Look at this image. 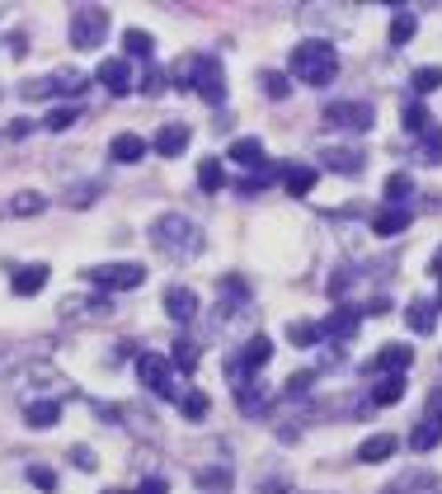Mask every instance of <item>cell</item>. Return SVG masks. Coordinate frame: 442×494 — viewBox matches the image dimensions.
Returning <instances> with one entry per match:
<instances>
[{
  "label": "cell",
  "instance_id": "obj_25",
  "mask_svg": "<svg viewBox=\"0 0 442 494\" xmlns=\"http://www.w3.org/2000/svg\"><path fill=\"white\" fill-rule=\"evenodd\" d=\"M396 448H400L396 433H376V438H367L363 448H358V461H367V466H372V461H390Z\"/></svg>",
  "mask_w": 442,
  "mask_h": 494
},
{
  "label": "cell",
  "instance_id": "obj_3",
  "mask_svg": "<svg viewBox=\"0 0 442 494\" xmlns=\"http://www.w3.org/2000/svg\"><path fill=\"white\" fill-rule=\"evenodd\" d=\"M292 76L301 80V85H330L339 76V53L325 38H306L292 47Z\"/></svg>",
  "mask_w": 442,
  "mask_h": 494
},
{
  "label": "cell",
  "instance_id": "obj_15",
  "mask_svg": "<svg viewBox=\"0 0 442 494\" xmlns=\"http://www.w3.org/2000/svg\"><path fill=\"white\" fill-rule=\"evenodd\" d=\"M409 362H414V349H405V344H382V353L367 362V372H390V377H400Z\"/></svg>",
  "mask_w": 442,
  "mask_h": 494
},
{
  "label": "cell",
  "instance_id": "obj_2",
  "mask_svg": "<svg viewBox=\"0 0 442 494\" xmlns=\"http://www.w3.org/2000/svg\"><path fill=\"white\" fill-rule=\"evenodd\" d=\"M174 80L184 90H198L207 104H226V76H221V61L212 53H193L174 66Z\"/></svg>",
  "mask_w": 442,
  "mask_h": 494
},
{
  "label": "cell",
  "instance_id": "obj_7",
  "mask_svg": "<svg viewBox=\"0 0 442 494\" xmlns=\"http://www.w3.org/2000/svg\"><path fill=\"white\" fill-rule=\"evenodd\" d=\"M269 358H273V339L269 335H250V339H245V349L226 362V372H231V382L240 386V382H250V377L264 368Z\"/></svg>",
  "mask_w": 442,
  "mask_h": 494
},
{
  "label": "cell",
  "instance_id": "obj_13",
  "mask_svg": "<svg viewBox=\"0 0 442 494\" xmlns=\"http://www.w3.org/2000/svg\"><path fill=\"white\" fill-rule=\"evenodd\" d=\"M160 306H165V316H170L174 325H189L193 316H198V296H193L189 287H165Z\"/></svg>",
  "mask_w": 442,
  "mask_h": 494
},
{
  "label": "cell",
  "instance_id": "obj_33",
  "mask_svg": "<svg viewBox=\"0 0 442 494\" xmlns=\"http://www.w3.org/2000/svg\"><path fill=\"white\" fill-rule=\"evenodd\" d=\"M414 28H419L414 10H396V20H390V47H405L409 38H414Z\"/></svg>",
  "mask_w": 442,
  "mask_h": 494
},
{
  "label": "cell",
  "instance_id": "obj_45",
  "mask_svg": "<svg viewBox=\"0 0 442 494\" xmlns=\"http://www.w3.org/2000/svg\"><path fill=\"white\" fill-rule=\"evenodd\" d=\"M259 490H264V494H287V490H292V475H287V471L264 475V481H259Z\"/></svg>",
  "mask_w": 442,
  "mask_h": 494
},
{
  "label": "cell",
  "instance_id": "obj_24",
  "mask_svg": "<svg viewBox=\"0 0 442 494\" xmlns=\"http://www.w3.org/2000/svg\"><path fill=\"white\" fill-rule=\"evenodd\" d=\"M231 160L240 165V170H259V165H264V142L259 137H236L231 142Z\"/></svg>",
  "mask_w": 442,
  "mask_h": 494
},
{
  "label": "cell",
  "instance_id": "obj_34",
  "mask_svg": "<svg viewBox=\"0 0 442 494\" xmlns=\"http://www.w3.org/2000/svg\"><path fill=\"white\" fill-rule=\"evenodd\" d=\"M414 193V179H409L405 170H396V174H386V203L390 207H405V198Z\"/></svg>",
  "mask_w": 442,
  "mask_h": 494
},
{
  "label": "cell",
  "instance_id": "obj_47",
  "mask_svg": "<svg viewBox=\"0 0 442 494\" xmlns=\"http://www.w3.org/2000/svg\"><path fill=\"white\" fill-rule=\"evenodd\" d=\"M104 184H80V189H71V198H67V203L71 207H85V203H94V193H100Z\"/></svg>",
  "mask_w": 442,
  "mask_h": 494
},
{
  "label": "cell",
  "instance_id": "obj_38",
  "mask_svg": "<svg viewBox=\"0 0 442 494\" xmlns=\"http://www.w3.org/2000/svg\"><path fill=\"white\" fill-rule=\"evenodd\" d=\"M405 127L414 132V137H423V132H433L438 123H433V113L423 109V104H409V109H405Z\"/></svg>",
  "mask_w": 442,
  "mask_h": 494
},
{
  "label": "cell",
  "instance_id": "obj_43",
  "mask_svg": "<svg viewBox=\"0 0 442 494\" xmlns=\"http://www.w3.org/2000/svg\"><path fill=\"white\" fill-rule=\"evenodd\" d=\"M287 339L297 344V349H310V344H316V325H310V320H297V325H287Z\"/></svg>",
  "mask_w": 442,
  "mask_h": 494
},
{
  "label": "cell",
  "instance_id": "obj_49",
  "mask_svg": "<svg viewBox=\"0 0 442 494\" xmlns=\"http://www.w3.org/2000/svg\"><path fill=\"white\" fill-rule=\"evenodd\" d=\"M71 461H76L80 471H94V466H100V457H94V448H71Z\"/></svg>",
  "mask_w": 442,
  "mask_h": 494
},
{
  "label": "cell",
  "instance_id": "obj_18",
  "mask_svg": "<svg viewBox=\"0 0 442 494\" xmlns=\"http://www.w3.org/2000/svg\"><path fill=\"white\" fill-rule=\"evenodd\" d=\"M10 382H38V386H47V395H52V391H67V377L52 372V368H43V362H28V368L10 372Z\"/></svg>",
  "mask_w": 442,
  "mask_h": 494
},
{
  "label": "cell",
  "instance_id": "obj_23",
  "mask_svg": "<svg viewBox=\"0 0 442 494\" xmlns=\"http://www.w3.org/2000/svg\"><path fill=\"white\" fill-rule=\"evenodd\" d=\"M24 419H28V428H57L61 424V401H28Z\"/></svg>",
  "mask_w": 442,
  "mask_h": 494
},
{
  "label": "cell",
  "instance_id": "obj_52",
  "mask_svg": "<svg viewBox=\"0 0 442 494\" xmlns=\"http://www.w3.org/2000/svg\"><path fill=\"white\" fill-rule=\"evenodd\" d=\"M429 419H438V424H442V386H433V391H429Z\"/></svg>",
  "mask_w": 442,
  "mask_h": 494
},
{
  "label": "cell",
  "instance_id": "obj_56",
  "mask_svg": "<svg viewBox=\"0 0 442 494\" xmlns=\"http://www.w3.org/2000/svg\"><path fill=\"white\" fill-rule=\"evenodd\" d=\"M104 494H127V490H104Z\"/></svg>",
  "mask_w": 442,
  "mask_h": 494
},
{
  "label": "cell",
  "instance_id": "obj_39",
  "mask_svg": "<svg viewBox=\"0 0 442 494\" xmlns=\"http://www.w3.org/2000/svg\"><path fill=\"white\" fill-rule=\"evenodd\" d=\"M409 85H414L419 94H433L442 85V66H419V71L409 76Z\"/></svg>",
  "mask_w": 442,
  "mask_h": 494
},
{
  "label": "cell",
  "instance_id": "obj_48",
  "mask_svg": "<svg viewBox=\"0 0 442 494\" xmlns=\"http://www.w3.org/2000/svg\"><path fill=\"white\" fill-rule=\"evenodd\" d=\"M133 494H170V481H165V475H146Z\"/></svg>",
  "mask_w": 442,
  "mask_h": 494
},
{
  "label": "cell",
  "instance_id": "obj_36",
  "mask_svg": "<svg viewBox=\"0 0 442 494\" xmlns=\"http://www.w3.org/2000/svg\"><path fill=\"white\" fill-rule=\"evenodd\" d=\"M193 481H198V490H207V494H226V485H231V471H226V466H203Z\"/></svg>",
  "mask_w": 442,
  "mask_h": 494
},
{
  "label": "cell",
  "instance_id": "obj_12",
  "mask_svg": "<svg viewBox=\"0 0 442 494\" xmlns=\"http://www.w3.org/2000/svg\"><path fill=\"white\" fill-rule=\"evenodd\" d=\"M273 395H277V386H269V382H254V377H250V382H240L236 386V405L245 409V415H264V409L273 405Z\"/></svg>",
  "mask_w": 442,
  "mask_h": 494
},
{
  "label": "cell",
  "instance_id": "obj_1",
  "mask_svg": "<svg viewBox=\"0 0 442 494\" xmlns=\"http://www.w3.org/2000/svg\"><path fill=\"white\" fill-rule=\"evenodd\" d=\"M151 245L165 259L174 263H189L193 255L203 250V231L193 217H184V212H160V217L151 222Z\"/></svg>",
  "mask_w": 442,
  "mask_h": 494
},
{
  "label": "cell",
  "instance_id": "obj_31",
  "mask_svg": "<svg viewBox=\"0 0 442 494\" xmlns=\"http://www.w3.org/2000/svg\"><path fill=\"white\" fill-rule=\"evenodd\" d=\"M170 368H179V372L198 368V344H193V339H174L170 344Z\"/></svg>",
  "mask_w": 442,
  "mask_h": 494
},
{
  "label": "cell",
  "instance_id": "obj_42",
  "mask_svg": "<svg viewBox=\"0 0 442 494\" xmlns=\"http://www.w3.org/2000/svg\"><path fill=\"white\" fill-rule=\"evenodd\" d=\"M221 179H226V174H221V160H203V165H198V184H203L207 193H217Z\"/></svg>",
  "mask_w": 442,
  "mask_h": 494
},
{
  "label": "cell",
  "instance_id": "obj_55",
  "mask_svg": "<svg viewBox=\"0 0 442 494\" xmlns=\"http://www.w3.org/2000/svg\"><path fill=\"white\" fill-rule=\"evenodd\" d=\"M429 273H433V278H442V250L433 255V269H429Z\"/></svg>",
  "mask_w": 442,
  "mask_h": 494
},
{
  "label": "cell",
  "instance_id": "obj_22",
  "mask_svg": "<svg viewBox=\"0 0 442 494\" xmlns=\"http://www.w3.org/2000/svg\"><path fill=\"white\" fill-rule=\"evenodd\" d=\"M405 320H409V329H414V335H433V325H438V302H429V296L409 302Z\"/></svg>",
  "mask_w": 442,
  "mask_h": 494
},
{
  "label": "cell",
  "instance_id": "obj_30",
  "mask_svg": "<svg viewBox=\"0 0 442 494\" xmlns=\"http://www.w3.org/2000/svg\"><path fill=\"white\" fill-rule=\"evenodd\" d=\"M43 207H47V198L34 193V189H20V193L10 198V212H14V217H38Z\"/></svg>",
  "mask_w": 442,
  "mask_h": 494
},
{
  "label": "cell",
  "instance_id": "obj_53",
  "mask_svg": "<svg viewBox=\"0 0 442 494\" xmlns=\"http://www.w3.org/2000/svg\"><path fill=\"white\" fill-rule=\"evenodd\" d=\"M10 137H14V142L28 137V118H14V123H10Z\"/></svg>",
  "mask_w": 442,
  "mask_h": 494
},
{
  "label": "cell",
  "instance_id": "obj_44",
  "mask_svg": "<svg viewBox=\"0 0 442 494\" xmlns=\"http://www.w3.org/2000/svg\"><path fill=\"white\" fill-rule=\"evenodd\" d=\"M28 481H34L43 494H57V471H47V466H28Z\"/></svg>",
  "mask_w": 442,
  "mask_h": 494
},
{
  "label": "cell",
  "instance_id": "obj_40",
  "mask_svg": "<svg viewBox=\"0 0 442 494\" xmlns=\"http://www.w3.org/2000/svg\"><path fill=\"white\" fill-rule=\"evenodd\" d=\"M259 85H264L269 99H287V94H292V85H287L283 71H259Z\"/></svg>",
  "mask_w": 442,
  "mask_h": 494
},
{
  "label": "cell",
  "instance_id": "obj_10",
  "mask_svg": "<svg viewBox=\"0 0 442 494\" xmlns=\"http://www.w3.org/2000/svg\"><path fill=\"white\" fill-rule=\"evenodd\" d=\"M108 316H113L108 296H67V302H61V320H71V325H80V320H108Z\"/></svg>",
  "mask_w": 442,
  "mask_h": 494
},
{
  "label": "cell",
  "instance_id": "obj_5",
  "mask_svg": "<svg viewBox=\"0 0 442 494\" xmlns=\"http://www.w3.org/2000/svg\"><path fill=\"white\" fill-rule=\"evenodd\" d=\"M85 278L100 292H133L146 283V269L141 263H94V269H85Z\"/></svg>",
  "mask_w": 442,
  "mask_h": 494
},
{
  "label": "cell",
  "instance_id": "obj_27",
  "mask_svg": "<svg viewBox=\"0 0 442 494\" xmlns=\"http://www.w3.org/2000/svg\"><path fill=\"white\" fill-rule=\"evenodd\" d=\"M438 442H442V424H438V419H429V415H423V419L414 424V433H409V448H414V452L423 457V452H433Z\"/></svg>",
  "mask_w": 442,
  "mask_h": 494
},
{
  "label": "cell",
  "instance_id": "obj_14",
  "mask_svg": "<svg viewBox=\"0 0 442 494\" xmlns=\"http://www.w3.org/2000/svg\"><path fill=\"white\" fill-rule=\"evenodd\" d=\"M47 278H52L47 263H24V269H14L10 287H14V296H38V292L47 287Z\"/></svg>",
  "mask_w": 442,
  "mask_h": 494
},
{
  "label": "cell",
  "instance_id": "obj_19",
  "mask_svg": "<svg viewBox=\"0 0 442 494\" xmlns=\"http://www.w3.org/2000/svg\"><path fill=\"white\" fill-rule=\"evenodd\" d=\"M320 160H325V170H334V174H363V165H367L363 151H343V146L320 151Z\"/></svg>",
  "mask_w": 442,
  "mask_h": 494
},
{
  "label": "cell",
  "instance_id": "obj_26",
  "mask_svg": "<svg viewBox=\"0 0 442 494\" xmlns=\"http://www.w3.org/2000/svg\"><path fill=\"white\" fill-rule=\"evenodd\" d=\"M283 184L292 198H306L316 189V165H283Z\"/></svg>",
  "mask_w": 442,
  "mask_h": 494
},
{
  "label": "cell",
  "instance_id": "obj_37",
  "mask_svg": "<svg viewBox=\"0 0 442 494\" xmlns=\"http://www.w3.org/2000/svg\"><path fill=\"white\" fill-rule=\"evenodd\" d=\"M179 409H184V419H207V409H212V401H207V391H184V401H179Z\"/></svg>",
  "mask_w": 442,
  "mask_h": 494
},
{
  "label": "cell",
  "instance_id": "obj_20",
  "mask_svg": "<svg viewBox=\"0 0 442 494\" xmlns=\"http://www.w3.org/2000/svg\"><path fill=\"white\" fill-rule=\"evenodd\" d=\"M273 179H283V165H269V160H264L254 174L236 179V193H240V198H254V193H264V189L273 184Z\"/></svg>",
  "mask_w": 442,
  "mask_h": 494
},
{
  "label": "cell",
  "instance_id": "obj_16",
  "mask_svg": "<svg viewBox=\"0 0 442 494\" xmlns=\"http://www.w3.org/2000/svg\"><path fill=\"white\" fill-rule=\"evenodd\" d=\"M156 151L165 156V160L184 156V151H189V127H184V123H165V127L156 132Z\"/></svg>",
  "mask_w": 442,
  "mask_h": 494
},
{
  "label": "cell",
  "instance_id": "obj_6",
  "mask_svg": "<svg viewBox=\"0 0 442 494\" xmlns=\"http://www.w3.org/2000/svg\"><path fill=\"white\" fill-rule=\"evenodd\" d=\"M108 33V10L104 5H76L71 10V47H100Z\"/></svg>",
  "mask_w": 442,
  "mask_h": 494
},
{
  "label": "cell",
  "instance_id": "obj_28",
  "mask_svg": "<svg viewBox=\"0 0 442 494\" xmlns=\"http://www.w3.org/2000/svg\"><path fill=\"white\" fill-rule=\"evenodd\" d=\"M85 85H90V80L80 71H71V66H57V71L47 76V90H52V94H85Z\"/></svg>",
  "mask_w": 442,
  "mask_h": 494
},
{
  "label": "cell",
  "instance_id": "obj_32",
  "mask_svg": "<svg viewBox=\"0 0 442 494\" xmlns=\"http://www.w3.org/2000/svg\"><path fill=\"white\" fill-rule=\"evenodd\" d=\"M405 401V377H382L372 391V405H400Z\"/></svg>",
  "mask_w": 442,
  "mask_h": 494
},
{
  "label": "cell",
  "instance_id": "obj_41",
  "mask_svg": "<svg viewBox=\"0 0 442 494\" xmlns=\"http://www.w3.org/2000/svg\"><path fill=\"white\" fill-rule=\"evenodd\" d=\"M76 123H80V109H52V113L43 118L47 132H67V127H76Z\"/></svg>",
  "mask_w": 442,
  "mask_h": 494
},
{
  "label": "cell",
  "instance_id": "obj_11",
  "mask_svg": "<svg viewBox=\"0 0 442 494\" xmlns=\"http://www.w3.org/2000/svg\"><path fill=\"white\" fill-rule=\"evenodd\" d=\"M94 85H104L108 94H127V90H133V66H127V57H104L100 71H94Z\"/></svg>",
  "mask_w": 442,
  "mask_h": 494
},
{
  "label": "cell",
  "instance_id": "obj_46",
  "mask_svg": "<svg viewBox=\"0 0 442 494\" xmlns=\"http://www.w3.org/2000/svg\"><path fill=\"white\" fill-rule=\"evenodd\" d=\"M423 151H429V165H438V160H442V127L423 132Z\"/></svg>",
  "mask_w": 442,
  "mask_h": 494
},
{
  "label": "cell",
  "instance_id": "obj_9",
  "mask_svg": "<svg viewBox=\"0 0 442 494\" xmlns=\"http://www.w3.org/2000/svg\"><path fill=\"white\" fill-rule=\"evenodd\" d=\"M358 325H363V311L358 306H334L325 320H316V339H353L358 335Z\"/></svg>",
  "mask_w": 442,
  "mask_h": 494
},
{
  "label": "cell",
  "instance_id": "obj_8",
  "mask_svg": "<svg viewBox=\"0 0 442 494\" xmlns=\"http://www.w3.org/2000/svg\"><path fill=\"white\" fill-rule=\"evenodd\" d=\"M325 127H343V132H367L372 127V104H363V99H334V104H325Z\"/></svg>",
  "mask_w": 442,
  "mask_h": 494
},
{
  "label": "cell",
  "instance_id": "obj_50",
  "mask_svg": "<svg viewBox=\"0 0 442 494\" xmlns=\"http://www.w3.org/2000/svg\"><path fill=\"white\" fill-rule=\"evenodd\" d=\"M349 278H358V273L349 269V263H343V269L330 278V296H343V287H349Z\"/></svg>",
  "mask_w": 442,
  "mask_h": 494
},
{
  "label": "cell",
  "instance_id": "obj_29",
  "mask_svg": "<svg viewBox=\"0 0 442 494\" xmlns=\"http://www.w3.org/2000/svg\"><path fill=\"white\" fill-rule=\"evenodd\" d=\"M386 494H442V485H438L433 471H409L405 481L396 490H386Z\"/></svg>",
  "mask_w": 442,
  "mask_h": 494
},
{
  "label": "cell",
  "instance_id": "obj_54",
  "mask_svg": "<svg viewBox=\"0 0 442 494\" xmlns=\"http://www.w3.org/2000/svg\"><path fill=\"white\" fill-rule=\"evenodd\" d=\"M367 316H386V296H372V302H367Z\"/></svg>",
  "mask_w": 442,
  "mask_h": 494
},
{
  "label": "cell",
  "instance_id": "obj_35",
  "mask_svg": "<svg viewBox=\"0 0 442 494\" xmlns=\"http://www.w3.org/2000/svg\"><path fill=\"white\" fill-rule=\"evenodd\" d=\"M123 47H127V57H137V61H151V33H146V28H127L123 33Z\"/></svg>",
  "mask_w": 442,
  "mask_h": 494
},
{
  "label": "cell",
  "instance_id": "obj_21",
  "mask_svg": "<svg viewBox=\"0 0 442 494\" xmlns=\"http://www.w3.org/2000/svg\"><path fill=\"white\" fill-rule=\"evenodd\" d=\"M108 156L118 160V165H137L146 156V142L137 137V132H118V137L108 142Z\"/></svg>",
  "mask_w": 442,
  "mask_h": 494
},
{
  "label": "cell",
  "instance_id": "obj_4",
  "mask_svg": "<svg viewBox=\"0 0 442 494\" xmlns=\"http://www.w3.org/2000/svg\"><path fill=\"white\" fill-rule=\"evenodd\" d=\"M137 377H141V386L151 395H160V401H184V386H179V377H174L165 353H141L137 358Z\"/></svg>",
  "mask_w": 442,
  "mask_h": 494
},
{
  "label": "cell",
  "instance_id": "obj_17",
  "mask_svg": "<svg viewBox=\"0 0 442 494\" xmlns=\"http://www.w3.org/2000/svg\"><path fill=\"white\" fill-rule=\"evenodd\" d=\"M409 217H414V212H409V207H382V212H376V217H372V236H400V231L409 226Z\"/></svg>",
  "mask_w": 442,
  "mask_h": 494
},
{
  "label": "cell",
  "instance_id": "obj_51",
  "mask_svg": "<svg viewBox=\"0 0 442 494\" xmlns=\"http://www.w3.org/2000/svg\"><path fill=\"white\" fill-rule=\"evenodd\" d=\"M310 382H316L310 372H297V377L287 382V395H306V391H310Z\"/></svg>",
  "mask_w": 442,
  "mask_h": 494
}]
</instances>
